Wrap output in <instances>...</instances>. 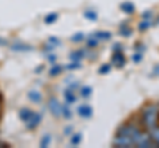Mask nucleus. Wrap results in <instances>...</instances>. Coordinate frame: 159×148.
<instances>
[{
	"label": "nucleus",
	"instance_id": "obj_19",
	"mask_svg": "<svg viewBox=\"0 0 159 148\" xmlns=\"http://www.w3.org/2000/svg\"><path fill=\"white\" fill-rule=\"evenodd\" d=\"M151 25V20H145V19H143V20L139 23V31H146V29L148 28Z\"/></svg>",
	"mask_w": 159,
	"mask_h": 148
},
{
	"label": "nucleus",
	"instance_id": "obj_5",
	"mask_svg": "<svg viewBox=\"0 0 159 148\" xmlns=\"http://www.w3.org/2000/svg\"><path fill=\"white\" fill-rule=\"evenodd\" d=\"M77 112H78V115L84 118V119H88V118H90L93 115V110H92V107L86 105V103H84V105L81 106H78L77 107Z\"/></svg>",
	"mask_w": 159,
	"mask_h": 148
},
{
	"label": "nucleus",
	"instance_id": "obj_23",
	"mask_svg": "<svg viewBox=\"0 0 159 148\" xmlns=\"http://www.w3.org/2000/svg\"><path fill=\"white\" fill-rule=\"evenodd\" d=\"M142 58H143V53H138V52H135L133 54V57H131V60H133V62H135V63H139L142 61Z\"/></svg>",
	"mask_w": 159,
	"mask_h": 148
},
{
	"label": "nucleus",
	"instance_id": "obj_12",
	"mask_svg": "<svg viewBox=\"0 0 159 148\" xmlns=\"http://www.w3.org/2000/svg\"><path fill=\"white\" fill-rule=\"evenodd\" d=\"M148 132H150L151 139H152V140H154V143L157 144V147H159V126L154 127L152 130H150Z\"/></svg>",
	"mask_w": 159,
	"mask_h": 148
},
{
	"label": "nucleus",
	"instance_id": "obj_14",
	"mask_svg": "<svg viewBox=\"0 0 159 148\" xmlns=\"http://www.w3.org/2000/svg\"><path fill=\"white\" fill-rule=\"evenodd\" d=\"M64 97H65V101L66 103H69V105H72V103L76 102V95L73 94L72 90H69V89H66L65 93H64Z\"/></svg>",
	"mask_w": 159,
	"mask_h": 148
},
{
	"label": "nucleus",
	"instance_id": "obj_35",
	"mask_svg": "<svg viewBox=\"0 0 159 148\" xmlns=\"http://www.w3.org/2000/svg\"><path fill=\"white\" fill-rule=\"evenodd\" d=\"M43 69H44V66H40L39 69H36V73H37V72H41V70H43Z\"/></svg>",
	"mask_w": 159,
	"mask_h": 148
},
{
	"label": "nucleus",
	"instance_id": "obj_36",
	"mask_svg": "<svg viewBox=\"0 0 159 148\" xmlns=\"http://www.w3.org/2000/svg\"><path fill=\"white\" fill-rule=\"evenodd\" d=\"M155 72H159V65L155 66V69H154V73H155ZM158 74H159V73H158Z\"/></svg>",
	"mask_w": 159,
	"mask_h": 148
},
{
	"label": "nucleus",
	"instance_id": "obj_26",
	"mask_svg": "<svg viewBox=\"0 0 159 148\" xmlns=\"http://www.w3.org/2000/svg\"><path fill=\"white\" fill-rule=\"evenodd\" d=\"M98 38L97 37H92V38H89L88 40V46L89 48H96L97 45H98Z\"/></svg>",
	"mask_w": 159,
	"mask_h": 148
},
{
	"label": "nucleus",
	"instance_id": "obj_4",
	"mask_svg": "<svg viewBox=\"0 0 159 148\" xmlns=\"http://www.w3.org/2000/svg\"><path fill=\"white\" fill-rule=\"evenodd\" d=\"M111 63L118 69L125 66L126 58H125V56H123V53H122V49H119V50H114L113 57H111Z\"/></svg>",
	"mask_w": 159,
	"mask_h": 148
},
{
	"label": "nucleus",
	"instance_id": "obj_28",
	"mask_svg": "<svg viewBox=\"0 0 159 148\" xmlns=\"http://www.w3.org/2000/svg\"><path fill=\"white\" fill-rule=\"evenodd\" d=\"M78 67H81V63H80L78 61H73L72 63L66 65V69H69V70H73V69H78Z\"/></svg>",
	"mask_w": 159,
	"mask_h": 148
},
{
	"label": "nucleus",
	"instance_id": "obj_16",
	"mask_svg": "<svg viewBox=\"0 0 159 148\" xmlns=\"http://www.w3.org/2000/svg\"><path fill=\"white\" fill-rule=\"evenodd\" d=\"M80 94H81L82 98H89L92 94V87L90 86H84L81 87V90H80Z\"/></svg>",
	"mask_w": 159,
	"mask_h": 148
},
{
	"label": "nucleus",
	"instance_id": "obj_13",
	"mask_svg": "<svg viewBox=\"0 0 159 148\" xmlns=\"http://www.w3.org/2000/svg\"><path fill=\"white\" fill-rule=\"evenodd\" d=\"M84 56H85V52L84 50H76L69 54V58H70L72 61H81V58H84Z\"/></svg>",
	"mask_w": 159,
	"mask_h": 148
},
{
	"label": "nucleus",
	"instance_id": "obj_6",
	"mask_svg": "<svg viewBox=\"0 0 159 148\" xmlns=\"http://www.w3.org/2000/svg\"><path fill=\"white\" fill-rule=\"evenodd\" d=\"M41 122V114H39V112H34V114L31 116V119L25 122V127L28 128V130H34L39 123Z\"/></svg>",
	"mask_w": 159,
	"mask_h": 148
},
{
	"label": "nucleus",
	"instance_id": "obj_8",
	"mask_svg": "<svg viewBox=\"0 0 159 148\" xmlns=\"http://www.w3.org/2000/svg\"><path fill=\"white\" fill-rule=\"evenodd\" d=\"M12 50H16V52H27V50H32V46L31 45H27V44H21V42H16L11 46Z\"/></svg>",
	"mask_w": 159,
	"mask_h": 148
},
{
	"label": "nucleus",
	"instance_id": "obj_21",
	"mask_svg": "<svg viewBox=\"0 0 159 148\" xmlns=\"http://www.w3.org/2000/svg\"><path fill=\"white\" fill-rule=\"evenodd\" d=\"M61 70H62V67L61 66H58V65H54L51 70H49V74H51L52 77H56V76H58L60 73H61Z\"/></svg>",
	"mask_w": 159,
	"mask_h": 148
},
{
	"label": "nucleus",
	"instance_id": "obj_30",
	"mask_svg": "<svg viewBox=\"0 0 159 148\" xmlns=\"http://www.w3.org/2000/svg\"><path fill=\"white\" fill-rule=\"evenodd\" d=\"M145 45H142V44H137L135 45V52H138V53H143L145 52Z\"/></svg>",
	"mask_w": 159,
	"mask_h": 148
},
{
	"label": "nucleus",
	"instance_id": "obj_18",
	"mask_svg": "<svg viewBox=\"0 0 159 148\" xmlns=\"http://www.w3.org/2000/svg\"><path fill=\"white\" fill-rule=\"evenodd\" d=\"M81 140H82V135H81V134H74V135L70 137L72 146H78L80 143H81Z\"/></svg>",
	"mask_w": 159,
	"mask_h": 148
},
{
	"label": "nucleus",
	"instance_id": "obj_33",
	"mask_svg": "<svg viewBox=\"0 0 159 148\" xmlns=\"http://www.w3.org/2000/svg\"><path fill=\"white\" fill-rule=\"evenodd\" d=\"M72 132V127H69V128H65V134L68 135V134H70Z\"/></svg>",
	"mask_w": 159,
	"mask_h": 148
},
{
	"label": "nucleus",
	"instance_id": "obj_1",
	"mask_svg": "<svg viewBox=\"0 0 159 148\" xmlns=\"http://www.w3.org/2000/svg\"><path fill=\"white\" fill-rule=\"evenodd\" d=\"M141 124L145 130L150 131L154 127L159 126V106L158 105H147L142 108L139 115Z\"/></svg>",
	"mask_w": 159,
	"mask_h": 148
},
{
	"label": "nucleus",
	"instance_id": "obj_17",
	"mask_svg": "<svg viewBox=\"0 0 159 148\" xmlns=\"http://www.w3.org/2000/svg\"><path fill=\"white\" fill-rule=\"evenodd\" d=\"M85 17L88 19V20H92V21H96L97 20V13L93 11V9H88V11H85Z\"/></svg>",
	"mask_w": 159,
	"mask_h": 148
},
{
	"label": "nucleus",
	"instance_id": "obj_10",
	"mask_svg": "<svg viewBox=\"0 0 159 148\" xmlns=\"http://www.w3.org/2000/svg\"><path fill=\"white\" fill-rule=\"evenodd\" d=\"M121 9L125 13H134V11H135V7H134V4L130 3V2H125V3H122L121 4Z\"/></svg>",
	"mask_w": 159,
	"mask_h": 148
},
{
	"label": "nucleus",
	"instance_id": "obj_11",
	"mask_svg": "<svg viewBox=\"0 0 159 148\" xmlns=\"http://www.w3.org/2000/svg\"><path fill=\"white\" fill-rule=\"evenodd\" d=\"M94 37H97L99 41H107V40H110L111 38V33L110 32H97L96 34H94Z\"/></svg>",
	"mask_w": 159,
	"mask_h": 148
},
{
	"label": "nucleus",
	"instance_id": "obj_27",
	"mask_svg": "<svg viewBox=\"0 0 159 148\" xmlns=\"http://www.w3.org/2000/svg\"><path fill=\"white\" fill-rule=\"evenodd\" d=\"M82 40H84V34L82 33H76V34H73L72 36V41L73 42H80Z\"/></svg>",
	"mask_w": 159,
	"mask_h": 148
},
{
	"label": "nucleus",
	"instance_id": "obj_31",
	"mask_svg": "<svg viewBox=\"0 0 159 148\" xmlns=\"http://www.w3.org/2000/svg\"><path fill=\"white\" fill-rule=\"evenodd\" d=\"M151 16H152V13L150 11L142 13V19H145V20H151Z\"/></svg>",
	"mask_w": 159,
	"mask_h": 148
},
{
	"label": "nucleus",
	"instance_id": "obj_20",
	"mask_svg": "<svg viewBox=\"0 0 159 148\" xmlns=\"http://www.w3.org/2000/svg\"><path fill=\"white\" fill-rule=\"evenodd\" d=\"M58 19V15L57 13H49L48 16H45V23L47 24H52V23H54Z\"/></svg>",
	"mask_w": 159,
	"mask_h": 148
},
{
	"label": "nucleus",
	"instance_id": "obj_9",
	"mask_svg": "<svg viewBox=\"0 0 159 148\" xmlns=\"http://www.w3.org/2000/svg\"><path fill=\"white\" fill-rule=\"evenodd\" d=\"M28 98H29V101L33 102V103H40L43 101V95L40 94L39 91H34V90L28 93Z\"/></svg>",
	"mask_w": 159,
	"mask_h": 148
},
{
	"label": "nucleus",
	"instance_id": "obj_25",
	"mask_svg": "<svg viewBox=\"0 0 159 148\" xmlns=\"http://www.w3.org/2000/svg\"><path fill=\"white\" fill-rule=\"evenodd\" d=\"M62 115H64V118H66V119H70L72 118V111L69 110L66 105L62 106Z\"/></svg>",
	"mask_w": 159,
	"mask_h": 148
},
{
	"label": "nucleus",
	"instance_id": "obj_3",
	"mask_svg": "<svg viewBox=\"0 0 159 148\" xmlns=\"http://www.w3.org/2000/svg\"><path fill=\"white\" fill-rule=\"evenodd\" d=\"M48 108H49V111L52 112L53 116L58 118L60 115H62V105H60L58 99H56L54 97H52L51 99L48 101Z\"/></svg>",
	"mask_w": 159,
	"mask_h": 148
},
{
	"label": "nucleus",
	"instance_id": "obj_24",
	"mask_svg": "<svg viewBox=\"0 0 159 148\" xmlns=\"http://www.w3.org/2000/svg\"><path fill=\"white\" fill-rule=\"evenodd\" d=\"M110 70H111V65H109V63H106V65H102L101 67L98 69V72L101 74H107Z\"/></svg>",
	"mask_w": 159,
	"mask_h": 148
},
{
	"label": "nucleus",
	"instance_id": "obj_22",
	"mask_svg": "<svg viewBox=\"0 0 159 148\" xmlns=\"http://www.w3.org/2000/svg\"><path fill=\"white\" fill-rule=\"evenodd\" d=\"M49 143H51V135H45L41 139V141H40V147L41 148H45L49 146Z\"/></svg>",
	"mask_w": 159,
	"mask_h": 148
},
{
	"label": "nucleus",
	"instance_id": "obj_29",
	"mask_svg": "<svg viewBox=\"0 0 159 148\" xmlns=\"http://www.w3.org/2000/svg\"><path fill=\"white\" fill-rule=\"evenodd\" d=\"M49 44H52V45H60V40L57 37H49V40H48Z\"/></svg>",
	"mask_w": 159,
	"mask_h": 148
},
{
	"label": "nucleus",
	"instance_id": "obj_15",
	"mask_svg": "<svg viewBox=\"0 0 159 148\" xmlns=\"http://www.w3.org/2000/svg\"><path fill=\"white\" fill-rule=\"evenodd\" d=\"M119 34L123 37H129L131 34V29L129 28L126 24H123V25H121V29H119Z\"/></svg>",
	"mask_w": 159,
	"mask_h": 148
},
{
	"label": "nucleus",
	"instance_id": "obj_7",
	"mask_svg": "<svg viewBox=\"0 0 159 148\" xmlns=\"http://www.w3.org/2000/svg\"><path fill=\"white\" fill-rule=\"evenodd\" d=\"M34 114V111H32L31 108H27V107H24V108H21V110L19 111V118L21 119L23 122H27V120H29L31 119V116Z\"/></svg>",
	"mask_w": 159,
	"mask_h": 148
},
{
	"label": "nucleus",
	"instance_id": "obj_2",
	"mask_svg": "<svg viewBox=\"0 0 159 148\" xmlns=\"http://www.w3.org/2000/svg\"><path fill=\"white\" fill-rule=\"evenodd\" d=\"M113 146L114 147H125V148L134 146L131 137L129 136L126 128H125V124L119 126V128L117 130V134L114 136V140H113Z\"/></svg>",
	"mask_w": 159,
	"mask_h": 148
},
{
	"label": "nucleus",
	"instance_id": "obj_32",
	"mask_svg": "<svg viewBox=\"0 0 159 148\" xmlns=\"http://www.w3.org/2000/svg\"><path fill=\"white\" fill-rule=\"evenodd\" d=\"M48 61L51 63H54V61H56V56H48Z\"/></svg>",
	"mask_w": 159,
	"mask_h": 148
},
{
	"label": "nucleus",
	"instance_id": "obj_34",
	"mask_svg": "<svg viewBox=\"0 0 159 148\" xmlns=\"http://www.w3.org/2000/svg\"><path fill=\"white\" fill-rule=\"evenodd\" d=\"M7 44V41L4 40V38H0V45H6Z\"/></svg>",
	"mask_w": 159,
	"mask_h": 148
}]
</instances>
